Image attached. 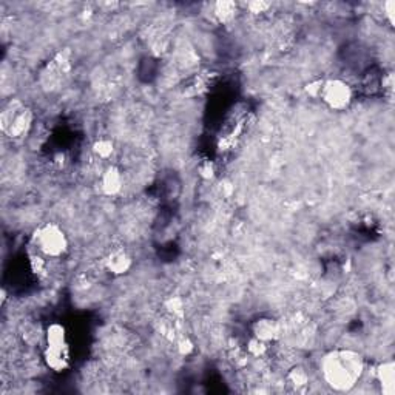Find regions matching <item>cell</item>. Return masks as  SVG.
Masks as SVG:
<instances>
[{
  "instance_id": "7a4b0ae2",
  "label": "cell",
  "mask_w": 395,
  "mask_h": 395,
  "mask_svg": "<svg viewBox=\"0 0 395 395\" xmlns=\"http://www.w3.org/2000/svg\"><path fill=\"white\" fill-rule=\"evenodd\" d=\"M33 246L42 258L57 260L68 250V238L64 229L56 223H45L36 229L33 235Z\"/></svg>"
},
{
  "instance_id": "9c48e42d",
  "label": "cell",
  "mask_w": 395,
  "mask_h": 395,
  "mask_svg": "<svg viewBox=\"0 0 395 395\" xmlns=\"http://www.w3.org/2000/svg\"><path fill=\"white\" fill-rule=\"evenodd\" d=\"M377 380L380 386H382V391L387 395H392L395 391V366L392 360L383 361L377 368Z\"/></svg>"
},
{
  "instance_id": "6da1fadb",
  "label": "cell",
  "mask_w": 395,
  "mask_h": 395,
  "mask_svg": "<svg viewBox=\"0 0 395 395\" xmlns=\"http://www.w3.org/2000/svg\"><path fill=\"white\" fill-rule=\"evenodd\" d=\"M320 370L324 383L337 392H347L360 382L364 370L361 355L351 349H340L324 355Z\"/></svg>"
},
{
  "instance_id": "8fae6325",
  "label": "cell",
  "mask_w": 395,
  "mask_h": 395,
  "mask_svg": "<svg viewBox=\"0 0 395 395\" xmlns=\"http://www.w3.org/2000/svg\"><path fill=\"white\" fill-rule=\"evenodd\" d=\"M215 14L219 20L229 22L237 14V5L233 2H218L215 5Z\"/></svg>"
},
{
  "instance_id": "277c9868",
  "label": "cell",
  "mask_w": 395,
  "mask_h": 395,
  "mask_svg": "<svg viewBox=\"0 0 395 395\" xmlns=\"http://www.w3.org/2000/svg\"><path fill=\"white\" fill-rule=\"evenodd\" d=\"M68 346L65 329L62 324L53 323L47 331V351H45V360L47 364L56 372L64 370L68 364Z\"/></svg>"
},
{
  "instance_id": "8992f818",
  "label": "cell",
  "mask_w": 395,
  "mask_h": 395,
  "mask_svg": "<svg viewBox=\"0 0 395 395\" xmlns=\"http://www.w3.org/2000/svg\"><path fill=\"white\" fill-rule=\"evenodd\" d=\"M250 331H252V338L260 340L265 345L273 343V341H277L281 335L279 323L269 317L258 318V320L254 321L252 329Z\"/></svg>"
},
{
  "instance_id": "7c38bea8",
  "label": "cell",
  "mask_w": 395,
  "mask_h": 395,
  "mask_svg": "<svg viewBox=\"0 0 395 395\" xmlns=\"http://www.w3.org/2000/svg\"><path fill=\"white\" fill-rule=\"evenodd\" d=\"M93 151L99 159H109L110 156H113L115 146H113V142L110 139H99L93 146Z\"/></svg>"
},
{
  "instance_id": "3957f363",
  "label": "cell",
  "mask_w": 395,
  "mask_h": 395,
  "mask_svg": "<svg viewBox=\"0 0 395 395\" xmlns=\"http://www.w3.org/2000/svg\"><path fill=\"white\" fill-rule=\"evenodd\" d=\"M318 97L333 111H345L354 101V90L340 78H332L320 82Z\"/></svg>"
},
{
  "instance_id": "52a82bcc",
  "label": "cell",
  "mask_w": 395,
  "mask_h": 395,
  "mask_svg": "<svg viewBox=\"0 0 395 395\" xmlns=\"http://www.w3.org/2000/svg\"><path fill=\"white\" fill-rule=\"evenodd\" d=\"M99 186L104 195L107 196H116L124 188V174L116 165H109L99 178Z\"/></svg>"
},
{
  "instance_id": "30bf717a",
  "label": "cell",
  "mask_w": 395,
  "mask_h": 395,
  "mask_svg": "<svg viewBox=\"0 0 395 395\" xmlns=\"http://www.w3.org/2000/svg\"><path fill=\"white\" fill-rule=\"evenodd\" d=\"M286 382L287 384L292 387L293 391H301L306 389L310 383V377L309 372L306 370V368L300 366V364H295L291 369H289L287 375H286Z\"/></svg>"
},
{
  "instance_id": "ba28073f",
  "label": "cell",
  "mask_w": 395,
  "mask_h": 395,
  "mask_svg": "<svg viewBox=\"0 0 395 395\" xmlns=\"http://www.w3.org/2000/svg\"><path fill=\"white\" fill-rule=\"evenodd\" d=\"M105 268H107L113 275H124L132 268V256L125 249H113L111 252L105 256Z\"/></svg>"
},
{
  "instance_id": "5b68a950",
  "label": "cell",
  "mask_w": 395,
  "mask_h": 395,
  "mask_svg": "<svg viewBox=\"0 0 395 395\" xmlns=\"http://www.w3.org/2000/svg\"><path fill=\"white\" fill-rule=\"evenodd\" d=\"M4 132L11 134V138H16L27 133L29 124H32V113L28 109L22 107L20 104H10V107L4 111Z\"/></svg>"
}]
</instances>
